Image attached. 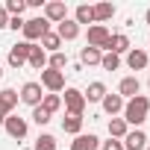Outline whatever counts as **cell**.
Returning <instances> with one entry per match:
<instances>
[{"mask_svg": "<svg viewBox=\"0 0 150 150\" xmlns=\"http://www.w3.org/2000/svg\"><path fill=\"white\" fill-rule=\"evenodd\" d=\"M147 115H150V97L138 94V97H132V100L124 103V121H127V127L132 124V127L138 129V127L147 121Z\"/></svg>", "mask_w": 150, "mask_h": 150, "instance_id": "cell-1", "label": "cell"}, {"mask_svg": "<svg viewBox=\"0 0 150 150\" xmlns=\"http://www.w3.org/2000/svg\"><path fill=\"white\" fill-rule=\"evenodd\" d=\"M44 33H50V24L38 15V18H30V21H24V41H30V44H35V41H41V35Z\"/></svg>", "mask_w": 150, "mask_h": 150, "instance_id": "cell-2", "label": "cell"}, {"mask_svg": "<svg viewBox=\"0 0 150 150\" xmlns=\"http://www.w3.org/2000/svg\"><path fill=\"white\" fill-rule=\"evenodd\" d=\"M41 88H47L50 94L65 91V74L62 71H53V68H44L41 71Z\"/></svg>", "mask_w": 150, "mask_h": 150, "instance_id": "cell-3", "label": "cell"}, {"mask_svg": "<svg viewBox=\"0 0 150 150\" xmlns=\"http://www.w3.org/2000/svg\"><path fill=\"white\" fill-rule=\"evenodd\" d=\"M65 109H68V115H80L83 118V112H86V97H83V91L80 88H65Z\"/></svg>", "mask_w": 150, "mask_h": 150, "instance_id": "cell-4", "label": "cell"}, {"mask_svg": "<svg viewBox=\"0 0 150 150\" xmlns=\"http://www.w3.org/2000/svg\"><path fill=\"white\" fill-rule=\"evenodd\" d=\"M3 127H6V132H9V138H15V141H21L24 135H27V118H21V115H6V121H3Z\"/></svg>", "mask_w": 150, "mask_h": 150, "instance_id": "cell-5", "label": "cell"}, {"mask_svg": "<svg viewBox=\"0 0 150 150\" xmlns=\"http://www.w3.org/2000/svg\"><path fill=\"white\" fill-rule=\"evenodd\" d=\"M33 47H35V44H30V41H18L15 47H9V65H12V68L27 65V59H30Z\"/></svg>", "mask_w": 150, "mask_h": 150, "instance_id": "cell-6", "label": "cell"}, {"mask_svg": "<svg viewBox=\"0 0 150 150\" xmlns=\"http://www.w3.org/2000/svg\"><path fill=\"white\" fill-rule=\"evenodd\" d=\"M24 103H30L33 109L35 106H41V100H44V91H41V83H24L21 86V94H18Z\"/></svg>", "mask_w": 150, "mask_h": 150, "instance_id": "cell-7", "label": "cell"}, {"mask_svg": "<svg viewBox=\"0 0 150 150\" xmlns=\"http://www.w3.org/2000/svg\"><path fill=\"white\" fill-rule=\"evenodd\" d=\"M68 18V6L62 3V0H50V3H44V21L47 24H62Z\"/></svg>", "mask_w": 150, "mask_h": 150, "instance_id": "cell-8", "label": "cell"}, {"mask_svg": "<svg viewBox=\"0 0 150 150\" xmlns=\"http://www.w3.org/2000/svg\"><path fill=\"white\" fill-rule=\"evenodd\" d=\"M109 35H112V33H109L103 24H94V27H88V47H97V50L103 53V47H106Z\"/></svg>", "mask_w": 150, "mask_h": 150, "instance_id": "cell-9", "label": "cell"}, {"mask_svg": "<svg viewBox=\"0 0 150 150\" xmlns=\"http://www.w3.org/2000/svg\"><path fill=\"white\" fill-rule=\"evenodd\" d=\"M121 144H124V150H144L147 147V135H144V129H129Z\"/></svg>", "mask_w": 150, "mask_h": 150, "instance_id": "cell-10", "label": "cell"}, {"mask_svg": "<svg viewBox=\"0 0 150 150\" xmlns=\"http://www.w3.org/2000/svg\"><path fill=\"white\" fill-rule=\"evenodd\" d=\"M100 147V138L94 135V132H80V135H74V141H71V150H97Z\"/></svg>", "mask_w": 150, "mask_h": 150, "instance_id": "cell-11", "label": "cell"}, {"mask_svg": "<svg viewBox=\"0 0 150 150\" xmlns=\"http://www.w3.org/2000/svg\"><path fill=\"white\" fill-rule=\"evenodd\" d=\"M106 53H115V56H121V53H129V38L124 35V33H118V35H109V41H106V47H103Z\"/></svg>", "mask_w": 150, "mask_h": 150, "instance_id": "cell-12", "label": "cell"}, {"mask_svg": "<svg viewBox=\"0 0 150 150\" xmlns=\"http://www.w3.org/2000/svg\"><path fill=\"white\" fill-rule=\"evenodd\" d=\"M138 91H141L138 77H124V80H121V86H118V94H121V97H127V100L138 97Z\"/></svg>", "mask_w": 150, "mask_h": 150, "instance_id": "cell-13", "label": "cell"}, {"mask_svg": "<svg viewBox=\"0 0 150 150\" xmlns=\"http://www.w3.org/2000/svg\"><path fill=\"white\" fill-rule=\"evenodd\" d=\"M18 91L15 88H3V91H0V112H3V115H12L15 112V106H18Z\"/></svg>", "mask_w": 150, "mask_h": 150, "instance_id": "cell-14", "label": "cell"}, {"mask_svg": "<svg viewBox=\"0 0 150 150\" xmlns=\"http://www.w3.org/2000/svg\"><path fill=\"white\" fill-rule=\"evenodd\" d=\"M56 35H59L62 41H74V38L80 35V24H77V21H68V18H65V21L56 27Z\"/></svg>", "mask_w": 150, "mask_h": 150, "instance_id": "cell-15", "label": "cell"}, {"mask_svg": "<svg viewBox=\"0 0 150 150\" xmlns=\"http://www.w3.org/2000/svg\"><path fill=\"white\" fill-rule=\"evenodd\" d=\"M100 103H103V112L112 115V118H115L118 112H124V97H121V94H106Z\"/></svg>", "mask_w": 150, "mask_h": 150, "instance_id": "cell-16", "label": "cell"}, {"mask_svg": "<svg viewBox=\"0 0 150 150\" xmlns=\"http://www.w3.org/2000/svg\"><path fill=\"white\" fill-rule=\"evenodd\" d=\"M38 47H41L44 53H59V50H62V38L50 30V33H44V35H41V44H38Z\"/></svg>", "mask_w": 150, "mask_h": 150, "instance_id": "cell-17", "label": "cell"}, {"mask_svg": "<svg viewBox=\"0 0 150 150\" xmlns=\"http://www.w3.org/2000/svg\"><path fill=\"white\" fill-rule=\"evenodd\" d=\"M127 65H129L132 71H144V68H147V53L138 50V47H132V50L127 53Z\"/></svg>", "mask_w": 150, "mask_h": 150, "instance_id": "cell-18", "label": "cell"}, {"mask_svg": "<svg viewBox=\"0 0 150 150\" xmlns=\"http://www.w3.org/2000/svg\"><path fill=\"white\" fill-rule=\"evenodd\" d=\"M106 94H109V91H106V86H103V83H91V86H88V91H83L86 103H100Z\"/></svg>", "mask_w": 150, "mask_h": 150, "instance_id": "cell-19", "label": "cell"}, {"mask_svg": "<svg viewBox=\"0 0 150 150\" xmlns=\"http://www.w3.org/2000/svg\"><path fill=\"white\" fill-rule=\"evenodd\" d=\"M129 132V127H127V121L124 118H109V138H118V141H124V135Z\"/></svg>", "mask_w": 150, "mask_h": 150, "instance_id": "cell-20", "label": "cell"}, {"mask_svg": "<svg viewBox=\"0 0 150 150\" xmlns=\"http://www.w3.org/2000/svg\"><path fill=\"white\" fill-rule=\"evenodd\" d=\"M62 129H65L68 135H80V132H83V118H80V115H65V118H62Z\"/></svg>", "mask_w": 150, "mask_h": 150, "instance_id": "cell-21", "label": "cell"}, {"mask_svg": "<svg viewBox=\"0 0 150 150\" xmlns=\"http://www.w3.org/2000/svg\"><path fill=\"white\" fill-rule=\"evenodd\" d=\"M74 21H77V24H94V6L80 3L77 9H74Z\"/></svg>", "mask_w": 150, "mask_h": 150, "instance_id": "cell-22", "label": "cell"}, {"mask_svg": "<svg viewBox=\"0 0 150 150\" xmlns=\"http://www.w3.org/2000/svg\"><path fill=\"white\" fill-rule=\"evenodd\" d=\"M27 62H30V65H33V68H35V71H44V68H47V53H44V50H41V47H38V44H35V47H33V53H30V59H27Z\"/></svg>", "mask_w": 150, "mask_h": 150, "instance_id": "cell-23", "label": "cell"}, {"mask_svg": "<svg viewBox=\"0 0 150 150\" xmlns=\"http://www.w3.org/2000/svg\"><path fill=\"white\" fill-rule=\"evenodd\" d=\"M100 59H103V53L97 50V47H83V53H80V62L83 65H100Z\"/></svg>", "mask_w": 150, "mask_h": 150, "instance_id": "cell-24", "label": "cell"}, {"mask_svg": "<svg viewBox=\"0 0 150 150\" xmlns=\"http://www.w3.org/2000/svg\"><path fill=\"white\" fill-rule=\"evenodd\" d=\"M3 9H6L9 18H21V12L27 9V0H6V6H3Z\"/></svg>", "mask_w": 150, "mask_h": 150, "instance_id": "cell-25", "label": "cell"}, {"mask_svg": "<svg viewBox=\"0 0 150 150\" xmlns=\"http://www.w3.org/2000/svg\"><path fill=\"white\" fill-rule=\"evenodd\" d=\"M115 15V6L112 3H97L94 6V21H109Z\"/></svg>", "mask_w": 150, "mask_h": 150, "instance_id": "cell-26", "label": "cell"}, {"mask_svg": "<svg viewBox=\"0 0 150 150\" xmlns=\"http://www.w3.org/2000/svg\"><path fill=\"white\" fill-rule=\"evenodd\" d=\"M59 106H62V97H59V94H44L41 109H47V112L53 115V112H59Z\"/></svg>", "mask_w": 150, "mask_h": 150, "instance_id": "cell-27", "label": "cell"}, {"mask_svg": "<svg viewBox=\"0 0 150 150\" xmlns=\"http://www.w3.org/2000/svg\"><path fill=\"white\" fill-rule=\"evenodd\" d=\"M100 65H103V71H118V68H121V56H115V53H103Z\"/></svg>", "mask_w": 150, "mask_h": 150, "instance_id": "cell-28", "label": "cell"}, {"mask_svg": "<svg viewBox=\"0 0 150 150\" xmlns=\"http://www.w3.org/2000/svg\"><path fill=\"white\" fill-rule=\"evenodd\" d=\"M35 150H56V138H53L50 132L38 135V141H35Z\"/></svg>", "mask_w": 150, "mask_h": 150, "instance_id": "cell-29", "label": "cell"}, {"mask_svg": "<svg viewBox=\"0 0 150 150\" xmlns=\"http://www.w3.org/2000/svg\"><path fill=\"white\" fill-rule=\"evenodd\" d=\"M47 62H50V68H53V71H62V68L68 65V56L59 50V53H50V59H47Z\"/></svg>", "mask_w": 150, "mask_h": 150, "instance_id": "cell-30", "label": "cell"}, {"mask_svg": "<svg viewBox=\"0 0 150 150\" xmlns=\"http://www.w3.org/2000/svg\"><path fill=\"white\" fill-rule=\"evenodd\" d=\"M50 118H53V115H50L47 109H41V106H35V109H33V121H35L38 127H44V124H50Z\"/></svg>", "mask_w": 150, "mask_h": 150, "instance_id": "cell-31", "label": "cell"}, {"mask_svg": "<svg viewBox=\"0 0 150 150\" xmlns=\"http://www.w3.org/2000/svg\"><path fill=\"white\" fill-rule=\"evenodd\" d=\"M100 147H103V150H124V144H121L118 138H109V141H100Z\"/></svg>", "mask_w": 150, "mask_h": 150, "instance_id": "cell-32", "label": "cell"}, {"mask_svg": "<svg viewBox=\"0 0 150 150\" xmlns=\"http://www.w3.org/2000/svg\"><path fill=\"white\" fill-rule=\"evenodd\" d=\"M9 27L12 30H24V18H9Z\"/></svg>", "mask_w": 150, "mask_h": 150, "instance_id": "cell-33", "label": "cell"}, {"mask_svg": "<svg viewBox=\"0 0 150 150\" xmlns=\"http://www.w3.org/2000/svg\"><path fill=\"white\" fill-rule=\"evenodd\" d=\"M3 27H9V15H6L3 6H0V30H3Z\"/></svg>", "mask_w": 150, "mask_h": 150, "instance_id": "cell-34", "label": "cell"}, {"mask_svg": "<svg viewBox=\"0 0 150 150\" xmlns=\"http://www.w3.org/2000/svg\"><path fill=\"white\" fill-rule=\"evenodd\" d=\"M3 121H6V115H3V112H0V127H3Z\"/></svg>", "mask_w": 150, "mask_h": 150, "instance_id": "cell-35", "label": "cell"}, {"mask_svg": "<svg viewBox=\"0 0 150 150\" xmlns=\"http://www.w3.org/2000/svg\"><path fill=\"white\" fill-rule=\"evenodd\" d=\"M144 21H147V24H150V9H147V15H144Z\"/></svg>", "mask_w": 150, "mask_h": 150, "instance_id": "cell-36", "label": "cell"}, {"mask_svg": "<svg viewBox=\"0 0 150 150\" xmlns=\"http://www.w3.org/2000/svg\"><path fill=\"white\" fill-rule=\"evenodd\" d=\"M0 80H3V68H0Z\"/></svg>", "mask_w": 150, "mask_h": 150, "instance_id": "cell-37", "label": "cell"}, {"mask_svg": "<svg viewBox=\"0 0 150 150\" xmlns=\"http://www.w3.org/2000/svg\"><path fill=\"white\" fill-rule=\"evenodd\" d=\"M147 86H150V80H147Z\"/></svg>", "mask_w": 150, "mask_h": 150, "instance_id": "cell-38", "label": "cell"}, {"mask_svg": "<svg viewBox=\"0 0 150 150\" xmlns=\"http://www.w3.org/2000/svg\"><path fill=\"white\" fill-rule=\"evenodd\" d=\"M144 150H150V147H144Z\"/></svg>", "mask_w": 150, "mask_h": 150, "instance_id": "cell-39", "label": "cell"}]
</instances>
